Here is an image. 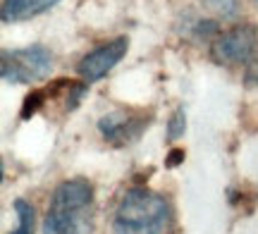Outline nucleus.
Instances as JSON below:
<instances>
[{
  "label": "nucleus",
  "mask_w": 258,
  "mask_h": 234,
  "mask_svg": "<svg viewBox=\"0 0 258 234\" xmlns=\"http://www.w3.org/2000/svg\"><path fill=\"white\" fill-rule=\"evenodd\" d=\"M170 206L148 189H129L115 210V234H167Z\"/></svg>",
  "instance_id": "nucleus-2"
},
{
  "label": "nucleus",
  "mask_w": 258,
  "mask_h": 234,
  "mask_svg": "<svg viewBox=\"0 0 258 234\" xmlns=\"http://www.w3.org/2000/svg\"><path fill=\"white\" fill-rule=\"evenodd\" d=\"M256 5H258V0H256Z\"/></svg>",
  "instance_id": "nucleus-11"
},
{
  "label": "nucleus",
  "mask_w": 258,
  "mask_h": 234,
  "mask_svg": "<svg viewBox=\"0 0 258 234\" xmlns=\"http://www.w3.org/2000/svg\"><path fill=\"white\" fill-rule=\"evenodd\" d=\"M60 0H3V12L0 17L3 22H24V19H31L50 10L53 5H57Z\"/></svg>",
  "instance_id": "nucleus-6"
},
{
  "label": "nucleus",
  "mask_w": 258,
  "mask_h": 234,
  "mask_svg": "<svg viewBox=\"0 0 258 234\" xmlns=\"http://www.w3.org/2000/svg\"><path fill=\"white\" fill-rule=\"evenodd\" d=\"M98 129L103 131L105 139H129L132 134H137V129H132V117H122V115H105L98 122Z\"/></svg>",
  "instance_id": "nucleus-7"
},
{
  "label": "nucleus",
  "mask_w": 258,
  "mask_h": 234,
  "mask_svg": "<svg viewBox=\"0 0 258 234\" xmlns=\"http://www.w3.org/2000/svg\"><path fill=\"white\" fill-rule=\"evenodd\" d=\"M15 213H17V229L12 234H31L34 232V208L29 206L24 198L15 201Z\"/></svg>",
  "instance_id": "nucleus-9"
},
{
  "label": "nucleus",
  "mask_w": 258,
  "mask_h": 234,
  "mask_svg": "<svg viewBox=\"0 0 258 234\" xmlns=\"http://www.w3.org/2000/svg\"><path fill=\"white\" fill-rule=\"evenodd\" d=\"M53 69V53L46 46H29L8 50L0 60V74L10 84H31L46 79Z\"/></svg>",
  "instance_id": "nucleus-3"
},
{
  "label": "nucleus",
  "mask_w": 258,
  "mask_h": 234,
  "mask_svg": "<svg viewBox=\"0 0 258 234\" xmlns=\"http://www.w3.org/2000/svg\"><path fill=\"white\" fill-rule=\"evenodd\" d=\"M184 117H182V110H177L175 113V117L170 120V127H167V131H170V136L172 139H179L182 134H184Z\"/></svg>",
  "instance_id": "nucleus-10"
},
{
  "label": "nucleus",
  "mask_w": 258,
  "mask_h": 234,
  "mask_svg": "<svg viewBox=\"0 0 258 234\" xmlns=\"http://www.w3.org/2000/svg\"><path fill=\"white\" fill-rule=\"evenodd\" d=\"M201 5L206 12H211L215 19H230L237 15L239 3L237 0H201Z\"/></svg>",
  "instance_id": "nucleus-8"
},
{
  "label": "nucleus",
  "mask_w": 258,
  "mask_h": 234,
  "mask_svg": "<svg viewBox=\"0 0 258 234\" xmlns=\"http://www.w3.org/2000/svg\"><path fill=\"white\" fill-rule=\"evenodd\" d=\"M211 55L220 65H244L258 55V27L237 24L215 36Z\"/></svg>",
  "instance_id": "nucleus-4"
},
{
  "label": "nucleus",
  "mask_w": 258,
  "mask_h": 234,
  "mask_svg": "<svg viewBox=\"0 0 258 234\" xmlns=\"http://www.w3.org/2000/svg\"><path fill=\"white\" fill-rule=\"evenodd\" d=\"M93 187L86 179H67L53 191L43 234H91Z\"/></svg>",
  "instance_id": "nucleus-1"
},
{
  "label": "nucleus",
  "mask_w": 258,
  "mask_h": 234,
  "mask_svg": "<svg viewBox=\"0 0 258 234\" xmlns=\"http://www.w3.org/2000/svg\"><path fill=\"white\" fill-rule=\"evenodd\" d=\"M127 48H129V41L124 36L112 38L108 43L93 48L91 53H86V55L82 57V62L77 67L79 74H82V79L84 82H98V79H103V76L108 74L112 67L124 57Z\"/></svg>",
  "instance_id": "nucleus-5"
}]
</instances>
